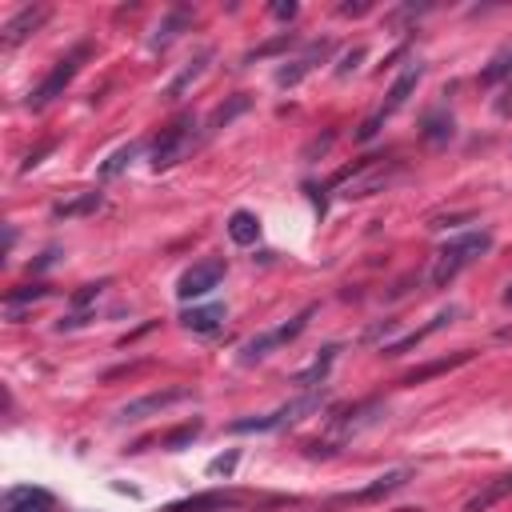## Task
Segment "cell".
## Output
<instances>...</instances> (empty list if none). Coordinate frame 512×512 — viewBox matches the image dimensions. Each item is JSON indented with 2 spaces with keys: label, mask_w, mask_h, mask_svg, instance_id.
<instances>
[{
  "label": "cell",
  "mask_w": 512,
  "mask_h": 512,
  "mask_svg": "<svg viewBox=\"0 0 512 512\" xmlns=\"http://www.w3.org/2000/svg\"><path fill=\"white\" fill-rule=\"evenodd\" d=\"M488 252H492V232L488 228H472V232H460V236L444 240L432 256V268H428L432 288H448L464 268H472Z\"/></svg>",
  "instance_id": "1"
},
{
  "label": "cell",
  "mask_w": 512,
  "mask_h": 512,
  "mask_svg": "<svg viewBox=\"0 0 512 512\" xmlns=\"http://www.w3.org/2000/svg\"><path fill=\"white\" fill-rule=\"evenodd\" d=\"M396 176H400V160H388V164H384V156H364V160H356L352 168H344V172L332 180V188H336L344 200H360V196L384 192Z\"/></svg>",
  "instance_id": "2"
},
{
  "label": "cell",
  "mask_w": 512,
  "mask_h": 512,
  "mask_svg": "<svg viewBox=\"0 0 512 512\" xmlns=\"http://www.w3.org/2000/svg\"><path fill=\"white\" fill-rule=\"evenodd\" d=\"M324 400H328V392L324 388H312V392H300V396H292L288 404H280V408H272L264 416H240V420H232L228 432H280V428L300 424L308 412H320Z\"/></svg>",
  "instance_id": "3"
},
{
  "label": "cell",
  "mask_w": 512,
  "mask_h": 512,
  "mask_svg": "<svg viewBox=\"0 0 512 512\" xmlns=\"http://www.w3.org/2000/svg\"><path fill=\"white\" fill-rule=\"evenodd\" d=\"M196 144H200V124H196L192 112H180V116H176L172 124H164L160 136L152 140V168L164 172V168L188 160Z\"/></svg>",
  "instance_id": "4"
},
{
  "label": "cell",
  "mask_w": 512,
  "mask_h": 512,
  "mask_svg": "<svg viewBox=\"0 0 512 512\" xmlns=\"http://www.w3.org/2000/svg\"><path fill=\"white\" fill-rule=\"evenodd\" d=\"M420 80H424V64H420V60H408V64H404V72H400V76L392 80V88L384 92V104H380V108H376V112L356 128V140H372V136L380 132V124H384L388 116H396V112L408 104V96L416 92V84H420Z\"/></svg>",
  "instance_id": "5"
},
{
  "label": "cell",
  "mask_w": 512,
  "mask_h": 512,
  "mask_svg": "<svg viewBox=\"0 0 512 512\" xmlns=\"http://www.w3.org/2000/svg\"><path fill=\"white\" fill-rule=\"evenodd\" d=\"M88 56H92V44H88V40H80L68 56H60V60L52 64V72H48V76L36 84V92L28 96V108H36V112H40V108H48L56 96H64V88L76 80V72L84 68V60H88Z\"/></svg>",
  "instance_id": "6"
},
{
  "label": "cell",
  "mask_w": 512,
  "mask_h": 512,
  "mask_svg": "<svg viewBox=\"0 0 512 512\" xmlns=\"http://www.w3.org/2000/svg\"><path fill=\"white\" fill-rule=\"evenodd\" d=\"M316 316V304H304L288 324H280V328H268V332H256L252 340H244L240 344V364H256V360H264L268 352H276V348H284V344H292L304 328H308V320Z\"/></svg>",
  "instance_id": "7"
},
{
  "label": "cell",
  "mask_w": 512,
  "mask_h": 512,
  "mask_svg": "<svg viewBox=\"0 0 512 512\" xmlns=\"http://www.w3.org/2000/svg\"><path fill=\"white\" fill-rule=\"evenodd\" d=\"M192 392L188 388H160V392H148V396H136V400H128L120 412H116V420L120 424H136V420H148V416H160V412H168L172 404H184Z\"/></svg>",
  "instance_id": "8"
},
{
  "label": "cell",
  "mask_w": 512,
  "mask_h": 512,
  "mask_svg": "<svg viewBox=\"0 0 512 512\" xmlns=\"http://www.w3.org/2000/svg\"><path fill=\"white\" fill-rule=\"evenodd\" d=\"M220 280H224V260H220V256L200 260V264H192V268L176 280V296H180V300H200V296H208Z\"/></svg>",
  "instance_id": "9"
},
{
  "label": "cell",
  "mask_w": 512,
  "mask_h": 512,
  "mask_svg": "<svg viewBox=\"0 0 512 512\" xmlns=\"http://www.w3.org/2000/svg\"><path fill=\"white\" fill-rule=\"evenodd\" d=\"M416 472L404 464V468H392V472H384V476H376V480H368L364 488H356V492H344V496H336V504H376V500H384V496H392V492H400L408 480H412Z\"/></svg>",
  "instance_id": "10"
},
{
  "label": "cell",
  "mask_w": 512,
  "mask_h": 512,
  "mask_svg": "<svg viewBox=\"0 0 512 512\" xmlns=\"http://www.w3.org/2000/svg\"><path fill=\"white\" fill-rule=\"evenodd\" d=\"M48 16H52V8H48V4H24L16 16H8L0 44H4V48H16V44H24L32 32H40V28L48 24Z\"/></svg>",
  "instance_id": "11"
},
{
  "label": "cell",
  "mask_w": 512,
  "mask_h": 512,
  "mask_svg": "<svg viewBox=\"0 0 512 512\" xmlns=\"http://www.w3.org/2000/svg\"><path fill=\"white\" fill-rule=\"evenodd\" d=\"M328 56H332V40H312L296 60H284V68L276 72V84H280V88H296V84H300L316 64H324Z\"/></svg>",
  "instance_id": "12"
},
{
  "label": "cell",
  "mask_w": 512,
  "mask_h": 512,
  "mask_svg": "<svg viewBox=\"0 0 512 512\" xmlns=\"http://www.w3.org/2000/svg\"><path fill=\"white\" fill-rule=\"evenodd\" d=\"M244 496L240 492H228V488H212V492H196L188 500H172L164 504L160 512H224V508H236Z\"/></svg>",
  "instance_id": "13"
},
{
  "label": "cell",
  "mask_w": 512,
  "mask_h": 512,
  "mask_svg": "<svg viewBox=\"0 0 512 512\" xmlns=\"http://www.w3.org/2000/svg\"><path fill=\"white\" fill-rule=\"evenodd\" d=\"M4 512H56V496L40 484H20V488H8Z\"/></svg>",
  "instance_id": "14"
},
{
  "label": "cell",
  "mask_w": 512,
  "mask_h": 512,
  "mask_svg": "<svg viewBox=\"0 0 512 512\" xmlns=\"http://www.w3.org/2000/svg\"><path fill=\"white\" fill-rule=\"evenodd\" d=\"M456 312H460V308H456V304H448V308H444V312H436V316H432L428 324H420V328H412L408 336H400V340H392V344H380V352H384V356H404L408 348H416V344H424V340H428L432 332H440L444 324H452V316H456Z\"/></svg>",
  "instance_id": "15"
},
{
  "label": "cell",
  "mask_w": 512,
  "mask_h": 512,
  "mask_svg": "<svg viewBox=\"0 0 512 512\" xmlns=\"http://www.w3.org/2000/svg\"><path fill=\"white\" fill-rule=\"evenodd\" d=\"M192 16H196L192 8L176 4V8H172V12H168L160 24H156V32L148 36V48H152V52H164V48H168V44H172V40H176L184 28H192Z\"/></svg>",
  "instance_id": "16"
},
{
  "label": "cell",
  "mask_w": 512,
  "mask_h": 512,
  "mask_svg": "<svg viewBox=\"0 0 512 512\" xmlns=\"http://www.w3.org/2000/svg\"><path fill=\"white\" fill-rule=\"evenodd\" d=\"M212 56H216L212 48H200V52H196V56L188 60V68H180V72L172 76V84L164 88V100H180V96H184V92H188V88H192V84H196V80H200V76L208 72Z\"/></svg>",
  "instance_id": "17"
},
{
  "label": "cell",
  "mask_w": 512,
  "mask_h": 512,
  "mask_svg": "<svg viewBox=\"0 0 512 512\" xmlns=\"http://www.w3.org/2000/svg\"><path fill=\"white\" fill-rule=\"evenodd\" d=\"M472 356H476L472 348H460L456 356H440V360H428V364H420V368L404 372V376H400V384H424V380H432V376H444V372H452V368L468 364Z\"/></svg>",
  "instance_id": "18"
},
{
  "label": "cell",
  "mask_w": 512,
  "mask_h": 512,
  "mask_svg": "<svg viewBox=\"0 0 512 512\" xmlns=\"http://www.w3.org/2000/svg\"><path fill=\"white\" fill-rule=\"evenodd\" d=\"M512 496V472H500L496 480H488L468 504H464V512H492L500 500H508Z\"/></svg>",
  "instance_id": "19"
},
{
  "label": "cell",
  "mask_w": 512,
  "mask_h": 512,
  "mask_svg": "<svg viewBox=\"0 0 512 512\" xmlns=\"http://www.w3.org/2000/svg\"><path fill=\"white\" fill-rule=\"evenodd\" d=\"M452 132H456V120H452V112H448L444 104H440V108H432V112H424V124H420L424 144L440 148V144H448V140H452Z\"/></svg>",
  "instance_id": "20"
},
{
  "label": "cell",
  "mask_w": 512,
  "mask_h": 512,
  "mask_svg": "<svg viewBox=\"0 0 512 512\" xmlns=\"http://www.w3.org/2000/svg\"><path fill=\"white\" fill-rule=\"evenodd\" d=\"M224 316H228L224 304H204V308H184L180 324H184L188 332H196V336H208V332H216V328L224 324Z\"/></svg>",
  "instance_id": "21"
},
{
  "label": "cell",
  "mask_w": 512,
  "mask_h": 512,
  "mask_svg": "<svg viewBox=\"0 0 512 512\" xmlns=\"http://www.w3.org/2000/svg\"><path fill=\"white\" fill-rule=\"evenodd\" d=\"M100 204H104V196L92 188V192H80V196H72V200L52 204V220H76V216H92Z\"/></svg>",
  "instance_id": "22"
},
{
  "label": "cell",
  "mask_w": 512,
  "mask_h": 512,
  "mask_svg": "<svg viewBox=\"0 0 512 512\" xmlns=\"http://www.w3.org/2000/svg\"><path fill=\"white\" fill-rule=\"evenodd\" d=\"M336 352H340V348H336V344H328V348H324V352H320V356H316V360H312L304 372H296V384H300L304 392H312V388H324V380H328V368H332Z\"/></svg>",
  "instance_id": "23"
},
{
  "label": "cell",
  "mask_w": 512,
  "mask_h": 512,
  "mask_svg": "<svg viewBox=\"0 0 512 512\" xmlns=\"http://www.w3.org/2000/svg\"><path fill=\"white\" fill-rule=\"evenodd\" d=\"M228 236H232V244L248 248V244L260 240V220H256L248 208H236V212L228 216Z\"/></svg>",
  "instance_id": "24"
},
{
  "label": "cell",
  "mask_w": 512,
  "mask_h": 512,
  "mask_svg": "<svg viewBox=\"0 0 512 512\" xmlns=\"http://www.w3.org/2000/svg\"><path fill=\"white\" fill-rule=\"evenodd\" d=\"M44 296H52V284H24V288H8V292H4V312L16 320L24 304H36V300H44Z\"/></svg>",
  "instance_id": "25"
},
{
  "label": "cell",
  "mask_w": 512,
  "mask_h": 512,
  "mask_svg": "<svg viewBox=\"0 0 512 512\" xmlns=\"http://www.w3.org/2000/svg\"><path fill=\"white\" fill-rule=\"evenodd\" d=\"M248 108H252V100H248L244 92H236V96H232L228 104H220V108H216V112L208 116V128H204V132L212 136V132H220V128H228V124H232V120H236L240 112H248Z\"/></svg>",
  "instance_id": "26"
},
{
  "label": "cell",
  "mask_w": 512,
  "mask_h": 512,
  "mask_svg": "<svg viewBox=\"0 0 512 512\" xmlns=\"http://www.w3.org/2000/svg\"><path fill=\"white\" fill-rule=\"evenodd\" d=\"M500 80H504V84L512 80V48L496 52V56H492V64L480 72V84H484V88H492V84H500Z\"/></svg>",
  "instance_id": "27"
},
{
  "label": "cell",
  "mask_w": 512,
  "mask_h": 512,
  "mask_svg": "<svg viewBox=\"0 0 512 512\" xmlns=\"http://www.w3.org/2000/svg\"><path fill=\"white\" fill-rule=\"evenodd\" d=\"M292 44H296V32H280V36H272V40L256 44V48L244 56V64H252V60H264V56H276V52H284V48H292Z\"/></svg>",
  "instance_id": "28"
},
{
  "label": "cell",
  "mask_w": 512,
  "mask_h": 512,
  "mask_svg": "<svg viewBox=\"0 0 512 512\" xmlns=\"http://www.w3.org/2000/svg\"><path fill=\"white\" fill-rule=\"evenodd\" d=\"M136 156H140V144H124V148H116V152L108 156V164L100 168V176H104V180L120 176V172H124V168H128V164H132Z\"/></svg>",
  "instance_id": "29"
},
{
  "label": "cell",
  "mask_w": 512,
  "mask_h": 512,
  "mask_svg": "<svg viewBox=\"0 0 512 512\" xmlns=\"http://www.w3.org/2000/svg\"><path fill=\"white\" fill-rule=\"evenodd\" d=\"M200 436V420H188V424H180L176 432H168V436H160V444L168 448V452H180L188 440H196Z\"/></svg>",
  "instance_id": "30"
},
{
  "label": "cell",
  "mask_w": 512,
  "mask_h": 512,
  "mask_svg": "<svg viewBox=\"0 0 512 512\" xmlns=\"http://www.w3.org/2000/svg\"><path fill=\"white\" fill-rule=\"evenodd\" d=\"M104 288H108V284L100 280V284H84L80 292H72V312H88V304H92V300H96Z\"/></svg>",
  "instance_id": "31"
},
{
  "label": "cell",
  "mask_w": 512,
  "mask_h": 512,
  "mask_svg": "<svg viewBox=\"0 0 512 512\" xmlns=\"http://www.w3.org/2000/svg\"><path fill=\"white\" fill-rule=\"evenodd\" d=\"M360 60H364V48H352V52H344V56H340V64H336V76H348V72H352Z\"/></svg>",
  "instance_id": "32"
},
{
  "label": "cell",
  "mask_w": 512,
  "mask_h": 512,
  "mask_svg": "<svg viewBox=\"0 0 512 512\" xmlns=\"http://www.w3.org/2000/svg\"><path fill=\"white\" fill-rule=\"evenodd\" d=\"M52 148H56V140H44L36 152H28V156H24V164H20V168H24V172H28V168H36V164H40V160H44Z\"/></svg>",
  "instance_id": "33"
},
{
  "label": "cell",
  "mask_w": 512,
  "mask_h": 512,
  "mask_svg": "<svg viewBox=\"0 0 512 512\" xmlns=\"http://www.w3.org/2000/svg\"><path fill=\"white\" fill-rule=\"evenodd\" d=\"M492 108H496V116H512V80L500 88V96H496V104H492Z\"/></svg>",
  "instance_id": "34"
},
{
  "label": "cell",
  "mask_w": 512,
  "mask_h": 512,
  "mask_svg": "<svg viewBox=\"0 0 512 512\" xmlns=\"http://www.w3.org/2000/svg\"><path fill=\"white\" fill-rule=\"evenodd\" d=\"M232 468H236V452H228V456H216V460H212V464H208V472H212V476H220V472H224V476H228V472H232Z\"/></svg>",
  "instance_id": "35"
},
{
  "label": "cell",
  "mask_w": 512,
  "mask_h": 512,
  "mask_svg": "<svg viewBox=\"0 0 512 512\" xmlns=\"http://www.w3.org/2000/svg\"><path fill=\"white\" fill-rule=\"evenodd\" d=\"M272 16L276 20H292L296 16V4H272Z\"/></svg>",
  "instance_id": "36"
},
{
  "label": "cell",
  "mask_w": 512,
  "mask_h": 512,
  "mask_svg": "<svg viewBox=\"0 0 512 512\" xmlns=\"http://www.w3.org/2000/svg\"><path fill=\"white\" fill-rule=\"evenodd\" d=\"M368 8H372V4H340L336 12H340V16H364Z\"/></svg>",
  "instance_id": "37"
},
{
  "label": "cell",
  "mask_w": 512,
  "mask_h": 512,
  "mask_svg": "<svg viewBox=\"0 0 512 512\" xmlns=\"http://www.w3.org/2000/svg\"><path fill=\"white\" fill-rule=\"evenodd\" d=\"M504 304L512 308V280H508V288H504Z\"/></svg>",
  "instance_id": "38"
}]
</instances>
